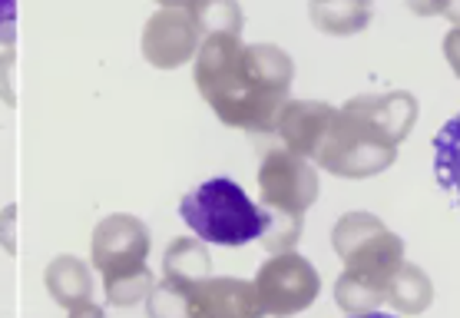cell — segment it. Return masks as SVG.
<instances>
[{"label":"cell","instance_id":"obj_1","mask_svg":"<svg viewBox=\"0 0 460 318\" xmlns=\"http://www.w3.org/2000/svg\"><path fill=\"white\" fill-rule=\"evenodd\" d=\"M196 86L226 127L269 133L288 103L295 64L282 47L245 43L239 33H206L196 50Z\"/></svg>","mask_w":460,"mask_h":318},{"label":"cell","instance_id":"obj_2","mask_svg":"<svg viewBox=\"0 0 460 318\" xmlns=\"http://www.w3.org/2000/svg\"><path fill=\"white\" fill-rule=\"evenodd\" d=\"M332 245L345 262L335 282V302L351 315H367L385 302L387 282L404 262L401 235L387 233L371 212H348L335 225Z\"/></svg>","mask_w":460,"mask_h":318},{"label":"cell","instance_id":"obj_3","mask_svg":"<svg viewBox=\"0 0 460 318\" xmlns=\"http://www.w3.org/2000/svg\"><path fill=\"white\" fill-rule=\"evenodd\" d=\"M179 216L196 233V239L209 245H229V249L261 239L269 225V212L255 206L239 182L226 176L186 192L179 202Z\"/></svg>","mask_w":460,"mask_h":318},{"label":"cell","instance_id":"obj_4","mask_svg":"<svg viewBox=\"0 0 460 318\" xmlns=\"http://www.w3.org/2000/svg\"><path fill=\"white\" fill-rule=\"evenodd\" d=\"M394 156H398V146L377 127H371L355 106L345 103L341 110H335L328 133L322 137L312 159L335 176L365 180V176L385 172Z\"/></svg>","mask_w":460,"mask_h":318},{"label":"cell","instance_id":"obj_5","mask_svg":"<svg viewBox=\"0 0 460 318\" xmlns=\"http://www.w3.org/2000/svg\"><path fill=\"white\" fill-rule=\"evenodd\" d=\"M252 286H255V298L265 315H295L318 298L322 278L305 255L279 252L261 265Z\"/></svg>","mask_w":460,"mask_h":318},{"label":"cell","instance_id":"obj_6","mask_svg":"<svg viewBox=\"0 0 460 318\" xmlns=\"http://www.w3.org/2000/svg\"><path fill=\"white\" fill-rule=\"evenodd\" d=\"M261 202L275 212L302 216L318 199V170L305 156L288 149H269L259 166Z\"/></svg>","mask_w":460,"mask_h":318},{"label":"cell","instance_id":"obj_7","mask_svg":"<svg viewBox=\"0 0 460 318\" xmlns=\"http://www.w3.org/2000/svg\"><path fill=\"white\" fill-rule=\"evenodd\" d=\"M199 40L202 27L196 17V4H166L146 21L143 57L159 70H172L196 57Z\"/></svg>","mask_w":460,"mask_h":318},{"label":"cell","instance_id":"obj_8","mask_svg":"<svg viewBox=\"0 0 460 318\" xmlns=\"http://www.w3.org/2000/svg\"><path fill=\"white\" fill-rule=\"evenodd\" d=\"M149 225L129 212H116L106 216L103 223H96L93 229V265L100 276H113V272H126V269H137L146 265L149 259Z\"/></svg>","mask_w":460,"mask_h":318},{"label":"cell","instance_id":"obj_9","mask_svg":"<svg viewBox=\"0 0 460 318\" xmlns=\"http://www.w3.org/2000/svg\"><path fill=\"white\" fill-rule=\"evenodd\" d=\"M196 318H261L255 286L245 278H199L192 282Z\"/></svg>","mask_w":460,"mask_h":318},{"label":"cell","instance_id":"obj_10","mask_svg":"<svg viewBox=\"0 0 460 318\" xmlns=\"http://www.w3.org/2000/svg\"><path fill=\"white\" fill-rule=\"evenodd\" d=\"M332 117H335V106L322 103V100H288L275 129L282 133L288 153L312 159L322 137L328 133Z\"/></svg>","mask_w":460,"mask_h":318},{"label":"cell","instance_id":"obj_11","mask_svg":"<svg viewBox=\"0 0 460 318\" xmlns=\"http://www.w3.org/2000/svg\"><path fill=\"white\" fill-rule=\"evenodd\" d=\"M348 103L355 106L371 127L381 129L394 146L408 137L414 119H418V100L411 93H367V96H355Z\"/></svg>","mask_w":460,"mask_h":318},{"label":"cell","instance_id":"obj_12","mask_svg":"<svg viewBox=\"0 0 460 318\" xmlns=\"http://www.w3.org/2000/svg\"><path fill=\"white\" fill-rule=\"evenodd\" d=\"M47 292L53 296L57 305H63L66 312L74 305H84L93 296V276L86 269L84 259L76 255H57L50 265H47Z\"/></svg>","mask_w":460,"mask_h":318},{"label":"cell","instance_id":"obj_13","mask_svg":"<svg viewBox=\"0 0 460 318\" xmlns=\"http://www.w3.org/2000/svg\"><path fill=\"white\" fill-rule=\"evenodd\" d=\"M430 296H434L430 278L420 272V265H411V262L398 265V272L391 276L387 292H385L387 302L398 308V312H404V315H418V312H424V308L430 305Z\"/></svg>","mask_w":460,"mask_h":318},{"label":"cell","instance_id":"obj_14","mask_svg":"<svg viewBox=\"0 0 460 318\" xmlns=\"http://www.w3.org/2000/svg\"><path fill=\"white\" fill-rule=\"evenodd\" d=\"M434 172L440 186L460 202V113L450 117L434 137Z\"/></svg>","mask_w":460,"mask_h":318},{"label":"cell","instance_id":"obj_15","mask_svg":"<svg viewBox=\"0 0 460 318\" xmlns=\"http://www.w3.org/2000/svg\"><path fill=\"white\" fill-rule=\"evenodd\" d=\"M209 249L202 239H172V245L163 255L166 278H182V282H199L209 278Z\"/></svg>","mask_w":460,"mask_h":318},{"label":"cell","instance_id":"obj_16","mask_svg":"<svg viewBox=\"0 0 460 318\" xmlns=\"http://www.w3.org/2000/svg\"><path fill=\"white\" fill-rule=\"evenodd\" d=\"M149 318H196L192 315V282L163 278L146 296Z\"/></svg>","mask_w":460,"mask_h":318},{"label":"cell","instance_id":"obj_17","mask_svg":"<svg viewBox=\"0 0 460 318\" xmlns=\"http://www.w3.org/2000/svg\"><path fill=\"white\" fill-rule=\"evenodd\" d=\"M106 288V302L116 308H129L143 302V298L153 292V272L149 265H137V269H126V272H113V276H103Z\"/></svg>","mask_w":460,"mask_h":318},{"label":"cell","instance_id":"obj_18","mask_svg":"<svg viewBox=\"0 0 460 318\" xmlns=\"http://www.w3.org/2000/svg\"><path fill=\"white\" fill-rule=\"evenodd\" d=\"M312 21L324 33H355L367 23V7L361 4H314Z\"/></svg>","mask_w":460,"mask_h":318},{"label":"cell","instance_id":"obj_19","mask_svg":"<svg viewBox=\"0 0 460 318\" xmlns=\"http://www.w3.org/2000/svg\"><path fill=\"white\" fill-rule=\"evenodd\" d=\"M302 235V216H292V212H269V225L261 233V245L279 252H292V245L298 243Z\"/></svg>","mask_w":460,"mask_h":318},{"label":"cell","instance_id":"obj_20","mask_svg":"<svg viewBox=\"0 0 460 318\" xmlns=\"http://www.w3.org/2000/svg\"><path fill=\"white\" fill-rule=\"evenodd\" d=\"M199 27L209 33H239L242 11L235 4H196Z\"/></svg>","mask_w":460,"mask_h":318},{"label":"cell","instance_id":"obj_21","mask_svg":"<svg viewBox=\"0 0 460 318\" xmlns=\"http://www.w3.org/2000/svg\"><path fill=\"white\" fill-rule=\"evenodd\" d=\"M444 53H447L454 74L460 76V27H454V31L447 33V40H444Z\"/></svg>","mask_w":460,"mask_h":318},{"label":"cell","instance_id":"obj_22","mask_svg":"<svg viewBox=\"0 0 460 318\" xmlns=\"http://www.w3.org/2000/svg\"><path fill=\"white\" fill-rule=\"evenodd\" d=\"M13 40V7L0 4V43Z\"/></svg>","mask_w":460,"mask_h":318},{"label":"cell","instance_id":"obj_23","mask_svg":"<svg viewBox=\"0 0 460 318\" xmlns=\"http://www.w3.org/2000/svg\"><path fill=\"white\" fill-rule=\"evenodd\" d=\"M66 318H106V312L93 302H84V305H74Z\"/></svg>","mask_w":460,"mask_h":318},{"label":"cell","instance_id":"obj_24","mask_svg":"<svg viewBox=\"0 0 460 318\" xmlns=\"http://www.w3.org/2000/svg\"><path fill=\"white\" fill-rule=\"evenodd\" d=\"M348 318H394V315H385V312H367V315H348Z\"/></svg>","mask_w":460,"mask_h":318}]
</instances>
